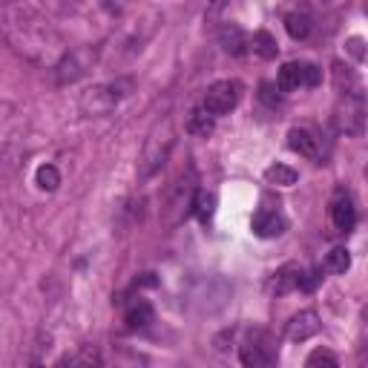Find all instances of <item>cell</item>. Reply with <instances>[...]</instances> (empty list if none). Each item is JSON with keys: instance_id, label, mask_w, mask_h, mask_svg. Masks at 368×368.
Returning <instances> with one entry per match:
<instances>
[{"instance_id": "obj_1", "label": "cell", "mask_w": 368, "mask_h": 368, "mask_svg": "<svg viewBox=\"0 0 368 368\" xmlns=\"http://www.w3.org/2000/svg\"><path fill=\"white\" fill-rule=\"evenodd\" d=\"M365 115H368V110H365V98L360 89L340 92L337 107H334V124L343 135H362Z\"/></svg>"}, {"instance_id": "obj_2", "label": "cell", "mask_w": 368, "mask_h": 368, "mask_svg": "<svg viewBox=\"0 0 368 368\" xmlns=\"http://www.w3.org/2000/svg\"><path fill=\"white\" fill-rule=\"evenodd\" d=\"M124 89H127V84H98V86H89L84 96H81V101H78L81 113L84 115H107L127 96Z\"/></svg>"}, {"instance_id": "obj_3", "label": "cell", "mask_w": 368, "mask_h": 368, "mask_svg": "<svg viewBox=\"0 0 368 368\" xmlns=\"http://www.w3.org/2000/svg\"><path fill=\"white\" fill-rule=\"evenodd\" d=\"M242 101V84L234 81V78H227V81H216L207 86L205 92V110L219 118V115H227L230 110H236Z\"/></svg>"}, {"instance_id": "obj_4", "label": "cell", "mask_w": 368, "mask_h": 368, "mask_svg": "<svg viewBox=\"0 0 368 368\" xmlns=\"http://www.w3.org/2000/svg\"><path fill=\"white\" fill-rule=\"evenodd\" d=\"M239 357H242V365H245V368H276V360H280L273 340H270L265 331L251 334V337L242 343Z\"/></svg>"}, {"instance_id": "obj_5", "label": "cell", "mask_w": 368, "mask_h": 368, "mask_svg": "<svg viewBox=\"0 0 368 368\" xmlns=\"http://www.w3.org/2000/svg\"><path fill=\"white\" fill-rule=\"evenodd\" d=\"M316 331H319V314H316V311H299L297 316H291L285 337H288L291 343H305V340H311Z\"/></svg>"}, {"instance_id": "obj_6", "label": "cell", "mask_w": 368, "mask_h": 368, "mask_svg": "<svg viewBox=\"0 0 368 368\" xmlns=\"http://www.w3.org/2000/svg\"><path fill=\"white\" fill-rule=\"evenodd\" d=\"M285 227H288L285 216L276 213V210H259V213L253 216V234H256L259 239L280 236V234H285Z\"/></svg>"}, {"instance_id": "obj_7", "label": "cell", "mask_w": 368, "mask_h": 368, "mask_svg": "<svg viewBox=\"0 0 368 368\" xmlns=\"http://www.w3.org/2000/svg\"><path fill=\"white\" fill-rule=\"evenodd\" d=\"M288 147H291L294 153L305 156V159H319V156H322V153H319V138H316V132L308 130V127H294V130L288 132Z\"/></svg>"}, {"instance_id": "obj_8", "label": "cell", "mask_w": 368, "mask_h": 368, "mask_svg": "<svg viewBox=\"0 0 368 368\" xmlns=\"http://www.w3.org/2000/svg\"><path fill=\"white\" fill-rule=\"evenodd\" d=\"M89 61H92L89 50H75V52H69V55L58 64V81H61V84H67V81H78V78L86 72Z\"/></svg>"}, {"instance_id": "obj_9", "label": "cell", "mask_w": 368, "mask_h": 368, "mask_svg": "<svg viewBox=\"0 0 368 368\" xmlns=\"http://www.w3.org/2000/svg\"><path fill=\"white\" fill-rule=\"evenodd\" d=\"M299 276H302L299 265H285V268H280V270L273 273V280H270V291H273L276 297H285V294L297 291V288H299Z\"/></svg>"}, {"instance_id": "obj_10", "label": "cell", "mask_w": 368, "mask_h": 368, "mask_svg": "<svg viewBox=\"0 0 368 368\" xmlns=\"http://www.w3.org/2000/svg\"><path fill=\"white\" fill-rule=\"evenodd\" d=\"M331 222L337 230H343V234H348V230L357 224V210H354V202L348 196H337L331 202Z\"/></svg>"}, {"instance_id": "obj_11", "label": "cell", "mask_w": 368, "mask_h": 368, "mask_svg": "<svg viewBox=\"0 0 368 368\" xmlns=\"http://www.w3.org/2000/svg\"><path fill=\"white\" fill-rule=\"evenodd\" d=\"M219 40H222V46H224V52H230V55H245L248 46H251V40L245 38V32H242L239 26H234V23H227V26L222 29Z\"/></svg>"}, {"instance_id": "obj_12", "label": "cell", "mask_w": 368, "mask_h": 368, "mask_svg": "<svg viewBox=\"0 0 368 368\" xmlns=\"http://www.w3.org/2000/svg\"><path fill=\"white\" fill-rule=\"evenodd\" d=\"M276 86H280V92H294L299 86H305V64H285L280 69V78H276Z\"/></svg>"}, {"instance_id": "obj_13", "label": "cell", "mask_w": 368, "mask_h": 368, "mask_svg": "<svg viewBox=\"0 0 368 368\" xmlns=\"http://www.w3.org/2000/svg\"><path fill=\"white\" fill-rule=\"evenodd\" d=\"M251 50H253L259 58L273 61V58H276V52H280V43H276V38H273L270 32L259 29V32H253V38H251Z\"/></svg>"}, {"instance_id": "obj_14", "label": "cell", "mask_w": 368, "mask_h": 368, "mask_svg": "<svg viewBox=\"0 0 368 368\" xmlns=\"http://www.w3.org/2000/svg\"><path fill=\"white\" fill-rule=\"evenodd\" d=\"M153 319H156V311H153V305H150V302H138V305H132V308L127 311V328H130V331L147 328Z\"/></svg>"}, {"instance_id": "obj_15", "label": "cell", "mask_w": 368, "mask_h": 368, "mask_svg": "<svg viewBox=\"0 0 368 368\" xmlns=\"http://www.w3.org/2000/svg\"><path fill=\"white\" fill-rule=\"evenodd\" d=\"M297 170L288 167V164H270L265 170V181L268 184H276V188H291V184H297Z\"/></svg>"}, {"instance_id": "obj_16", "label": "cell", "mask_w": 368, "mask_h": 368, "mask_svg": "<svg viewBox=\"0 0 368 368\" xmlns=\"http://www.w3.org/2000/svg\"><path fill=\"white\" fill-rule=\"evenodd\" d=\"M285 29H288V35H291L294 40H305V38L311 35V29H314V21H311V15H305V12H291V15L285 18Z\"/></svg>"}, {"instance_id": "obj_17", "label": "cell", "mask_w": 368, "mask_h": 368, "mask_svg": "<svg viewBox=\"0 0 368 368\" xmlns=\"http://www.w3.org/2000/svg\"><path fill=\"white\" fill-rule=\"evenodd\" d=\"M188 132L196 135V138H207V135L213 132V115H210L205 107L196 110V113L190 115V121H188Z\"/></svg>"}, {"instance_id": "obj_18", "label": "cell", "mask_w": 368, "mask_h": 368, "mask_svg": "<svg viewBox=\"0 0 368 368\" xmlns=\"http://www.w3.org/2000/svg\"><path fill=\"white\" fill-rule=\"evenodd\" d=\"M193 213L199 216V222H210L216 213V196L207 190H196L193 196Z\"/></svg>"}, {"instance_id": "obj_19", "label": "cell", "mask_w": 368, "mask_h": 368, "mask_svg": "<svg viewBox=\"0 0 368 368\" xmlns=\"http://www.w3.org/2000/svg\"><path fill=\"white\" fill-rule=\"evenodd\" d=\"M35 181H38L40 190L52 193V190H58V184H61V173H58L52 164H40L38 173H35Z\"/></svg>"}, {"instance_id": "obj_20", "label": "cell", "mask_w": 368, "mask_h": 368, "mask_svg": "<svg viewBox=\"0 0 368 368\" xmlns=\"http://www.w3.org/2000/svg\"><path fill=\"white\" fill-rule=\"evenodd\" d=\"M72 368H104V357H101V351L96 345H84L81 354L75 357Z\"/></svg>"}, {"instance_id": "obj_21", "label": "cell", "mask_w": 368, "mask_h": 368, "mask_svg": "<svg viewBox=\"0 0 368 368\" xmlns=\"http://www.w3.org/2000/svg\"><path fill=\"white\" fill-rule=\"evenodd\" d=\"M351 268V253L345 248H334L328 256H326V270L331 273H345Z\"/></svg>"}, {"instance_id": "obj_22", "label": "cell", "mask_w": 368, "mask_h": 368, "mask_svg": "<svg viewBox=\"0 0 368 368\" xmlns=\"http://www.w3.org/2000/svg\"><path fill=\"white\" fill-rule=\"evenodd\" d=\"M305 368H340V362H337V357H334L331 351H326V348H316V351L308 357Z\"/></svg>"}, {"instance_id": "obj_23", "label": "cell", "mask_w": 368, "mask_h": 368, "mask_svg": "<svg viewBox=\"0 0 368 368\" xmlns=\"http://www.w3.org/2000/svg\"><path fill=\"white\" fill-rule=\"evenodd\" d=\"M319 282H322V270H319V268L302 270V276H299V291H305V294H314V291L319 288Z\"/></svg>"}, {"instance_id": "obj_24", "label": "cell", "mask_w": 368, "mask_h": 368, "mask_svg": "<svg viewBox=\"0 0 368 368\" xmlns=\"http://www.w3.org/2000/svg\"><path fill=\"white\" fill-rule=\"evenodd\" d=\"M259 98H262L268 107H276V104H280V86L270 84V81H265V84L259 86Z\"/></svg>"}, {"instance_id": "obj_25", "label": "cell", "mask_w": 368, "mask_h": 368, "mask_svg": "<svg viewBox=\"0 0 368 368\" xmlns=\"http://www.w3.org/2000/svg\"><path fill=\"white\" fill-rule=\"evenodd\" d=\"M322 84V69L316 64H305V86H319Z\"/></svg>"}, {"instance_id": "obj_26", "label": "cell", "mask_w": 368, "mask_h": 368, "mask_svg": "<svg viewBox=\"0 0 368 368\" xmlns=\"http://www.w3.org/2000/svg\"><path fill=\"white\" fill-rule=\"evenodd\" d=\"M365 178H368V170H365Z\"/></svg>"}, {"instance_id": "obj_27", "label": "cell", "mask_w": 368, "mask_h": 368, "mask_svg": "<svg viewBox=\"0 0 368 368\" xmlns=\"http://www.w3.org/2000/svg\"><path fill=\"white\" fill-rule=\"evenodd\" d=\"M365 319H368V311H365Z\"/></svg>"}, {"instance_id": "obj_28", "label": "cell", "mask_w": 368, "mask_h": 368, "mask_svg": "<svg viewBox=\"0 0 368 368\" xmlns=\"http://www.w3.org/2000/svg\"><path fill=\"white\" fill-rule=\"evenodd\" d=\"M365 12H368V6H365Z\"/></svg>"}]
</instances>
